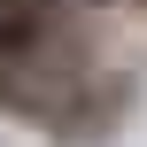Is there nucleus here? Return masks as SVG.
I'll return each mask as SVG.
<instances>
[{
	"label": "nucleus",
	"instance_id": "1",
	"mask_svg": "<svg viewBox=\"0 0 147 147\" xmlns=\"http://www.w3.org/2000/svg\"><path fill=\"white\" fill-rule=\"evenodd\" d=\"M62 8H78V16H101V8H124V0H62Z\"/></svg>",
	"mask_w": 147,
	"mask_h": 147
},
{
	"label": "nucleus",
	"instance_id": "2",
	"mask_svg": "<svg viewBox=\"0 0 147 147\" xmlns=\"http://www.w3.org/2000/svg\"><path fill=\"white\" fill-rule=\"evenodd\" d=\"M140 8H147V0H140Z\"/></svg>",
	"mask_w": 147,
	"mask_h": 147
}]
</instances>
